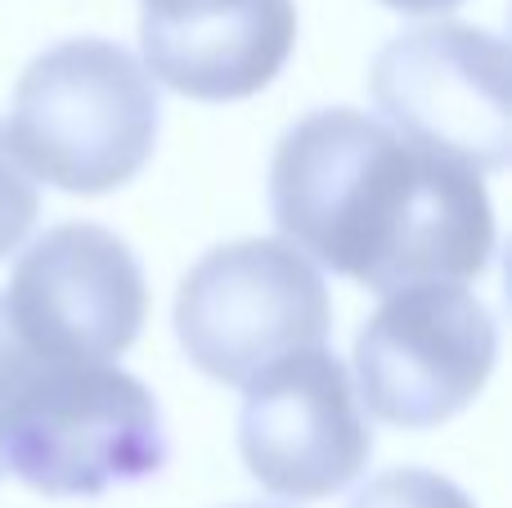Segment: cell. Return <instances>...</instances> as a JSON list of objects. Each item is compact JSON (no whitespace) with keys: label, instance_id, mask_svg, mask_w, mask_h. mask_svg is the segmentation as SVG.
I'll list each match as a JSON object with an SVG mask.
<instances>
[{"label":"cell","instance_id":"obj_10","mask_svg":"<svg viewBox=\"0 0 512 508\" xmlns=\"http://www.w3.org/2000/svg\"><path fill=\"white\" fill-rule=\"evenodd\" d=\"M351 508H477L450 477L427 473V468H391L373 477Z\"/></svg>","mask_w":512,"mask_h":508},{"label":"cell","instance_id":"obj_12","mask_svg":"<svg viewBox=\"0 0 512 508\" xmlns=\"http://www.w3.org/2000/svg\"><path fill=\"white\" fill-rule=\"evenodd\" d=\"M32 369H36V360L27 356L23 342L14 338V324H9L5 302H0V446H5V414H9L18 387L27 383V374H32ZM0 473H5V464H0Z\"/></svg>","mask_w":512,"mask_h":508},{"label":"cell","instance_id":"obj_1","mask_svg":"<svg viewBox=\"0 0 512 508\" xmlns=\"http://www.w3.org/2000/svg\"><path fill=\"white\" fill-rule=\"evenodd\" d=\"M270 212L306 261L382 297L477 279L495 257L477 171L355 108H319L283 135Z\"/></svg>","mask_w":512,"mask_h":508},{"label":"cell","instance_id":"obj_8","mask_svg":"<svg viewBox=\"0 0 512 508\" xmlns=\"http://www.w3.org/2000/svg\"><path fill=\"white\" fill-rule=\"evenodd\" d=\"M239 450L248 473L283 500L351 486L373 455V428L342 360L315 347L261 369L243 396Z\"/></svg>","mask_w":512,"mask_h":508},{"label":"cell","instance_id":"obj_4","mask_svg":"<svg viewBox=\"0 0 512 508\" xmlns=\"http://www.w3.org/2000/svg\"><path fill=\"white\" fill-rule=\"evenodd\" d=\"M333 329V302L315 261L283 239H239L207 252L176 293V338L189 365L248 387L283 356L315 351Z\"/></svg>","mask_w":512,"mask_h":508},{"label":"cell","instance_id":"obj_6","mask_svg":"<svg viewBox=\"0 0 512 508\" xmlns=\"http://www.w3.org/2000/svg\"><path fill=\"white\" fill-rule=\"evenodd\" d=\"M382 122L463 167L499 171L512 149L508 45L468 23H432L378 50L369 72Z\"/></svg>","mask_w":512,"mask_h":508},{"label":"cell","instance_id":"obj_3","mask_svg":"<svg viewBox=\"0 0 512 508\" xmlns=\"http://www.w3.org/2000/svg\"><path fill=\"white\" fill-rule=\"evenodd\" d=\"M0 464L50 500H90L167 464L153 392L113 365H41L5 414Z\"/></svg>","mask_w":512,"mask_h":508},{"label":"cell","instance_id":"obj_2","mask_svg":"<svg viewBox=\"0 0 512 508\" xmlns=\"http://www.w3.org/2000/svg\"><path fill=\"white\" fill-rule=\"evenodd\" d=\"M158 108V86L131 50L77 36L36 54L18 77L5 149L50 189L108 194L144 171Z\"/></svg>","mask_w":512,"mask_h":508},{"label":"cell","instance_id":"obj_9","mask_svg":"<svg viewBox=\"0 0 512 508\" xmlns=\"http://www.w3.org/2000/svg\"><path fill=\"white\" fill-rule=\"evenodd\" d=\"M144 72L176 95L225 104L265 90L297 41L292 0H140Z\"/></svg>","mask_w":512,"mask_h":508},{"label":"cell","instance_id":"obj_7","mask_svg":"<svg viewBox=\"0 0 512 508\" xmlns=\"http://www.w3.org/2000/svg\"><path fill=\"white\" fill-rule=\"evenodd\" d=\"M41 365H108L140 338L149 293L135 252L99 225H59L18 257L0 297Z\"/></svg>","mask_w":512,"mask_h":508},{"label":"cell","instance_id":"obj_13","mask_svg":"<svg viewBox=\"0 0 512 508\" xmlns=\"http://www.w3.org/2000/svg\"><path fill=\"white\" fill-rule=\"evenodd\" d=\"M382 5L400 9V14H445V9L463 5V0H382Z\"/></svg>","mask_w":512,"mask_h":508},{"label":"cell","instance_id":"obj_5","mask_svg":"<svg viewBox=\"0 0 512 508\" xmlns=\"http://www.w3.org/2000/svg\"><path fill=\"white\" fill-rule=\"evenodd\" d=\"M499 360L490 306L459 284L391 293L355 333V392L391 428L423 432L481 396Z\"/></svg>","mask_w":512,"mask_h":508},{"label":"cell","instance_id":"obj_11","mask_svg":"<svg viewBox=\"0 0 512 508\" xmlns=\"http://www.w3.org/2000/svg\"><path fill=\"white\" fill-rule=\"evenodd\" d=\"M32 225H36V189L18 171V162L9 158L5 131H0V257H9L27 239Z\"/></svg>","mask_w":512,"mask_h":508},{"label":"cell","instance_id":"obj_14","mask_svg":"<svg viewBox=\"0 0 512 508\" xmlns=\"http://www.w3.org/2000/svg\"><path fill=\"white\" fill-rule=\"evenodd\" d=\"M234 508H279V504H234Z\"/></svg>","mask_w":512,"mask_h":508}]
</instances>
